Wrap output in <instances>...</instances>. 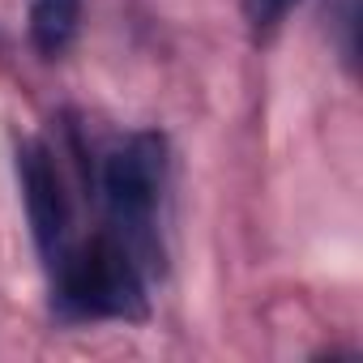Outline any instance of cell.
I'll return each mask as SVG.
<instances>
[{"label": "cell", "mask_w": 363, "mask_h": 363, "mask_svg": "<svg viewBox=\"0 0 363 363\" xmlns=\"http://www.w3.org/2000/svg\"><path fill=\"white\" fill-rule=\"evenodd\" d=\"M52 303L65 320H145L150 316V269L116 235L94 231L90 240H69V248L48 265Z\"/></svg>", "instance_id": "6da1fadb"}, {"label": "cell", "mask_w": 363, "mask_h": 363, "mask_svg": "<svg viewBox=\"0 0 363 363\" xmlns=\"http://www.w3.org/2000/svg\"><path fill=\"white\" fill-rule=\"evenodd\" d=\"M167 137L145 128L124 137L99 167V201L107 214V231H116L150 274L162 269V240H158V218L167 201Z\"/></svg>", "instance_id": "7a4b0ae2"}, {"label": "cell", "mask_w": 363, "mask_h": 363, "mask_svg": "<svg viewBox=\"0 0 363 363\" xmlns=\"http://www.w3.org/2000/svg\"><path fill=\"white\" fill-rule=\"evenodd\" d=\"M18 179H22V201H26V223L35 235V248L43 265H52L69 240H73V206L65 193V179L56 167V154L48 141H22L18 145Z\"/></svg>", "instance_id": "3957f363"}, {"label": "cell", "mask_w": 363, "mask_h": 363, "mask_svg": "<svg viewBox=\"0 0 363 363\" xmlns=\"http://www.w3.org/2000/svg\"><path fill=\"white\" fill-rule=\"evenodd\" d=\"M26 30L43 60H60L82 30V0H26Z\"/></svg>", "instance_id": "277c9868"}, {"label": "cell", "mask_w": 363, "mask_h": 363, "mask_svg": "<svg viewBox=\"0 0 363 363\" xmlns=\"http://www.w3.org/2000/svg\"><path fill=\"white\" fill-rule=\"evenodd\" d=\"M295 5H299V0H240L252 39H274V35L282 30V22L291 18Z\"/></svg>", "instance_id": "5b68a950"}]
</instances>
